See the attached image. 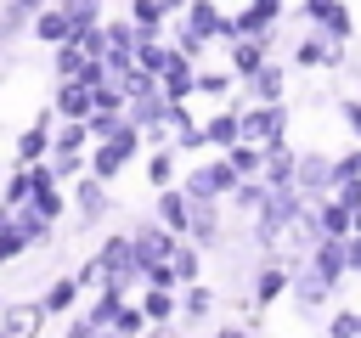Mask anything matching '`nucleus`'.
<instances>
[{
    "mask_svg": "<svg viewBox=\"0 0 361 338\" xmlns=\"http://www.w3.org/2000/svg\"><path fill=\"white\" fill-rule=\"evenodd\" d=\"M130 17H135L141 34H158V23H164L169 11H164V0H130Z\"/></svg>",
    "mask_w": 361,
    "mask_h": 338,
    "instance_id": "2f4dec72",
    "label": "nucleus"
},
{
    "mask_svg": "<svg viewBox=\"0 0 361 338\" xmlns=\"http://www.w3.org/2000/svg\"><path fill=\"white\" fill-rule=\"evenodd\" d=\"M0 315H6V332H11V338H34V321L45 315V304H34V310H23V304H0Z\"/></svg>",
    "mask_w": 361,
    "mask_h": 338,
    "instance_id": "bb28decb",
    "label": "nucleus"
},
{
    "mask_svg": "<svg viewBox=\"0 0 361 338\" xmlns=\"http://www.w3.org/2000/svg\"><path fill=\"white\" fill-rule=\"evenodd\" d=\"M203 141L209 146H231V141H243V107H220V113H209L203 118Z\"/></svg>",
    "mask_w": 361,
    "mask_h": 338,
    "instance_id": "dca6fc26",
    "label": "nucleus"
},
{
    "mask_svg": "<svg viewBox=\"0 0 361 338\" xmlns=\"http://www.w3.org/2000/svg\"><path fill=\"white\" fill-rule=\"evenodd\" d=\"M85 141H90V124H85V118H68V130L51 141V152H79Z\"/></svg>",
    "mask_w": 361,
    "mask_h": 338,
    "instance_id": "72a5a7b5",
    "label": "nucleus"
},
{
    "mask_svg": "<svg viewBox=\"0 0 361 338\" xmlns=\"http://www.w3.org/2000/svg\"><path fill=\"white\" fill-rule=\"evenodd\" d=\"M237 169H231V158L220 152V158H209V163H197V169H186V180H180V192L192 197V203H226L231 192H237Z\"/></svg>",
    "mask_w": 361,
    "mask_h": 338,
    "instance_id": "f257e3e1",
    "label": "nucleus"
},
{
    "mask_svg": "<svg viewBox=\"0 0 361 338\" xmlns=\"http://www.w3.org/2000/svg\"><path fill=\"white\" fill-rule=\"evenodd\" d=\"M355 90H361V84H355Z\"/></svg>",
    "mask_w": 361,
    "mask_h": 338,
    "instance_id": "de8ad7c7",
    "label": "nucleus"
},
{
    "mask_svg": "<svg viewBox=\"0 0 361 338\" xmlns=\"http://www.w3.org/2000/svg\"><path fill=\"white\" fill-rule=\"evenodd\" d=\"M327 338H361V310H338L327 321Z\"/></svg>",
    "mask_w": 361,
    "mask_h": 338,
    "instance_id": "e433bc0d",
    "label": "nucleus"
},
{
    "mask_svg": "<svg viewBox=\"0 0 361 338\" xmlns=\"http://www.w3.org/2000/svg\"><path fill=\"white\" fill-rule=\"evenodd\" d=\"M288 299H293V310L305 315V321H316L322 310H327V299H333V282H322L310 265H293V282H288Z\"/></svg>",
    "mask_w": 361,
    "mask_h": 338,
    "instance_id": "39448f33",
    "label": "nucleus"
},
{
    "mask_svg": "<svg viewBox=\"0 0 361 338\" xmlns=\"http://www.w3.org/2000/svg\"><path fill=\"white\" fill-rule=\"evenodd\" d=\"M56 113L62 118H90V84L85 79H62L56 84Z\"/></svg>",
    "mask_w": 361,
    "mask_h": 338,
    "instance_id": "a211bd4d",
    "label": "nucleus"
},
{
    "mask_svg": "<svg viewBox=\"0 0 361 338\" xmlns=\"http://www.w3.org/2000/svg\"><path fill=\"white\" fill-rule=\"evenodd\" d=\"M62 11H68V23H73V34H79V28H90V23L102 17V0H62Z\"/></svg>",
    "mask_w": 361,
    "mask_h": 338,
    "instance_id": "f704fd0d",
    "label": "nucleus"
},
{
    "mask_svg": "<svg viewBox=\"0 0 361 338\" xmlns=\"http://www.w3.org/2000/svg\"><path fill=\"white\" fill-rule=\"evenodd\" d=\"M237 84H243L248 101H282V96H288V68H282V62H265L259 73H248V79H237Z\"/></svg>",
    "mask_w": 361,
    "mask_h": 338,
    "instance_id": "ddd939ff",
    "label": "nucleus"
},
{
    "mask_svg": "<svg viewBox=\"0 0 361 338\" xmlns=\"http://www.w3.org/2000/svg\"><path fill=\"white\" fill-rule=\"evenodd\" d=\"M0 304H6V299H0Z\"/></svg>",
    "mask_w": 361,
    "mask_h": 338,
    "instance_id": "49530a36",
    "label": "nucleus"
},
{
    "mask_svg": "<svg viewBox=\"0 0 361 338\" xmlns=\"http://www.w3.org/2000/svg\"><path fill=\"white\" fill-rule=\"evenodd\" d=\"M305 265H310L322 282L344 287V276H350V254H344V237H316V242H310V254H305Z\"/></svg>",
    "mask_w": 361,
    "mask_h": 338,
    "instance_id": "6e6552de",
    "label": "nucleus"
},
{
    "mask_svg": "<svg viewBox=\"0 0 361 338\" xmlns=\"http://www.w3.org/2000/svg\"><path fill=\"white\" fill-rule=\"evenodd\" d=\"M271 45H276V39H254V34H237V39H226V68H231L237 79H248V73H259V68L271 62Z\"/></svg>",
    "mask_w": 361,
    "mask_h": 338,
    "instance_id": "9b49d317",
    "label": "nucleus"
},
{
    "mask_svg": "<svg viewBox=\"0 0 361 338\" xmlns=\"http://www.w3.org/2000/svg\"><path fill=\"white\" fill-rule=\"evenodd\" d=\"M231 84H237L231 68H197V96H226Z\"/></svg>",
    "mask_w": 361,
    "mask_h": 338,
    "instance_id": "7c9ffc66",
    "label": "nucleus"
},
{
    "mask_svg": "<svg viewBox=\"0 0 361 338\" xmlns=\"http://www.w3.org/2000/svg\"><path fill=\"white\" fill-rule=\"evenodd\" d=\"M293 186L305 192V203H316V197H333V186H338V175H333V158H327V152H299Z\"/></svg>",
    "mask_w": 361,
    "mask_h": 338,
    "instance_id": "423d86ee",
    "label": "nucleus"
},
{
    "mask_svg": "<svg viewBox=\"0 0 361 338\" xmlns=\"http://www.w3.org/2000/svg\"><path fill=\"white\" fill-rule=\"evenodd\" d=\"M231 6H243V0H231Z\"/></svg>",
    "mask_w": 361,
    "mask_h": 338,
    "instance_id": "c03bdc74",
    "label": "nucleus"
},
{
    "mask_svg": "<svg viewBox=\"0 0 361 338\" xmlns=\"http://www.w3.org/2000/svg\"><path fill=\"white\" fill-rule=\"evenodd\" d=\"M180 310H186V321H203V315H209V310H214V293H209V287H203V276H197V282H186V287H180Z\"/></svg>",
    "mask_w": 361,
    "mask_h": 338,
    "instance_id": "a878e982",
    "label": "nucleus"
},
{
    "mask_svg": "<svg viewBox=\"0 0 361 338\" xmlns=\"http://www.w3.org/2000/svg\"><path fill=\"white\" fill-rule=\"evenodd\" d=\"M338 118H344V130L361 141V90H350V96L338 101Z\"/></svg>",
    "mask_w": 361,
    "mask_h": 338,
    "instance_id": "4c0bfd02",
    "label": "nucleus"
},
{
    "mask_svg": "<svg viewBox=\"0 0 361 338\" xmlns=\"http://www.w3.org/2000/svg\"><path fill=\"white\" fill-rule=\"evenodd\" d=\"M333 175H338V180H350V175H361V141H355L350 152H338V158H333Z\"/></svg>",
    "mask_w": 361,
    "mask_h": 338,
    "instance_id": "ea45409f",
    "label": "nucleus"
},
{
    "mask_svg": "<svg viewBox=\"0 0 361 338\" xmlns=\"http://www.w3.org/2000/svg\"><path fill=\"white\" fill-rule=\"evenodd\" d=\"M158 84H164V96H169V101H186V96L197 90V68H192V56L169 45V62H164V73H158Z\"/></svg>",
    "mask_w": 361,
    "mask_h": 338,
    "instance_id": "f8f14e48",
    "label": "nucleus"
},
{
    "mask_svg": "<svg viewBox=\"0 0 361 338\" xmlns=\"http://www.w3.org/2000/svg\"><path fill=\"white\" fill-rule=\"evenodd\" d=\"M158 220H164L175 237H186V225H192V197H186L180 186H158Z\"/></svg>",
    "mask_w": 361,
    "mask_h": 338,
    "instance_id": "f3484780",
    "label": "nucleus"
},
{
    "mask_svg": "<svg viewBox=\"0 0 361 338\" xmlns=\"http://www.w3.org/2000/svg\"><path fill=\"white\" fill-rule=\"evenodd\" d=\"M34 34H39L45 45H62V39H73V23H68L62 6H51V11H34Z\"/></svg>",
    "mask_w": 361,
    "mask_h": 338,
    "instance_id": "412c9836",
    "label": "nucleus"
},
{
    "mask_svg": "<svg viewBox=\"0 0 361 338\" xmlns=\"http://www.w3.org/2000/svg\"><path fill=\"white\" fill-rule=\"evenodd\" d=\"M23 248H28V237H23L17 225H6V231H0V259H17Z\"/></svg>",
    "mask_w": 361,
    "mask_h": 338,
    "instance_id": "a19ab883",
    "label": "nucleus"
},
{
    "mask_svg": "<svg viewBox=\"0 0 361 338\" xmlns=\"http://www.w3.org/2000/svg\"><path fill=\"white\" fill-rule=\"evenodd\" d=\"M344 62H350V39L322 34V28L305 23V34H299V45H293V68H305V73H327V68H344Z\"/></svg>",
    "mask_w": 361,
    "mask_h": 338,
    "instance_id": "f03ea898",
    "label": "nucleus"
},
{
    "mask_svg": "<svg viewBox=\"0 0 361 338\" xmlns=\"http://www.w3.org/2000/svg\"><path fill=\"white\" fill-rule=\"evenodd\" d=\"M226 203H231L237 214H254V208L265 203V180H259V175H243V180H237V192H231Z\"/></svg>",
    "mask_w": 361,
    "mask_h": 338,
    "instance_id": "393cba45",
    "label": "nucleus"
},
{
    "mask_svg": "<svg viewBox=\"0 0 361 338\" xmlns=\"http://www.w3.org/2000/svg\"><path fill=\"white\" fill-rule=\"evenodd\" d=\"M73 203H79V220H85V225H90V220H102V214H107V180H102V175L79 180Z\"/></svg>",
    "mask_w": 361,
    "mask_h": 338,
    "instance_id": "6ab92c4d",
    "label": "nucleus"
},
{
    "mask_svg": "<svg viewBox=\"0 0 361 338\" xmlns=\"http://www.w3.org/2000/svg\"><path fill=\"white\" fill-rule=\"evenodd\" d=\"M299 17H305L310 28H322V34H338V39L355 34V11H350L344 0H299Z\"/></svg>",
    "mask_w": 361,
    "mask_h": 338,
    "instance_id": "1a4fd4ad",
    "label": "nucleus"
},
{
    "mask_svg": "<svg viewBox=\"0 0 361 338\" xmlns=\"http://www.w3.org/2000/svg\"><path fill=\"white\" fill-rule=\"evenodd\" d=\"M180 23L192 28V34H203V39H237V28H231V17L214 6V0H186V11H180Z\"/></svg>",
    "mask_w": 361,
    "mask_h": 338,
    "instance_id": "9d476101",
    "label": "nucleus"
},
{
    "mask_svg": "<svg viewBox=\"0 0 361 338\" xmlns=\"http://www.w3.org/2000/svg\"><path fill=\"white\" fill-rule=\"evenodd\" d=\"M186 237L209 254V248H220L226 242V225H220V203H192V225H186Z\"/></svg>",
    "mask_w": 361,
    "mask_h": 338,
    "instance_id": "2eb2a0df",
    "label": "nucleus"
},
{
    "mask_svg": "<svg viewBox=\"0 0 361 338\" xmlns=\"http://www.w3.org/2000/svg\"><path fill=\"white\" fill-rule=\"evenodd\" d=\"M175 304H180V299H175V287H147V293H141L147 321H169V315H175Z\"/></svg>",
    "mask_w": 361,
    "mask_h": 338,
    "instance_id": "cd10ccee",
    "label": "nucleus"
},
{
    "mask_svg": "<svg viewBox=\"0 0 361 338\" xmlns=\"http://www.w3.org/2000/svg\"><path fill=\"white\" fill-rule=\"evenodd\" d=\"M79 287H85L79 276H56V282H51V293L39 299V304H45V315H62V310H73V299H79Z\"/></svg>",
    "mask_w": 361,
    "mask_h": 338,
    "instance_id": "b1692460",
    "label": "nucleus"
},
{
    "mask_svg": "<svg viewBox=\"0 0 361 338\" xmlns=\"http://www.w3.org/2000/svg\"><path fill=\"white\" fill-rule=\"evenodd\" d=\"M344 254H350V276H361V231L344 237Z\"/></svg>",
    "mask_w": 361,
    "mask_h": 338,
    "instance_id": "79ce46f5",
    "label": "nucleus"
},
{
    "mask_svg": "<svg viewBox=\"0 0 361 338\" xmlns=\"http://www.w3.org/2000/svg\"><path fill=\"white\" fill-rule=\"evenodd\" d=\"M288 11V0H243L231 11V28L237 34H254V39H276V17Z\"/></svg>",
    "mask_w": 361,
    "mask_h": 338,
    "instance_id": "0eeeda50",
    "label": "nucleus"
},
{
    "mask_svg": "<svg viewBox=\"0 0 361 338\" xmlns=\"http://www.w3.org/2000/svg\"><path fill=\"white\" fill-rule=\"evenodd\" d=\"M147 180H152V186H175V141L147 158Z\"/></svg>",
    "mask_w": 361,
    "mask_h": 338,
    "instance_id": "c85d7f7f",
    "label": "nucleus"
},
{
    "mask_svg": "<svg viewBox=\"0 0 361 338\" xmlns=\"http://www.w3.org/2000/svg\"><path fill=\"white\" fill-rule=\"evenodd\" d=\"M28 197H34V163H23V169L6 180V197H0V203H6V208H23Z\"/></svg>",
    "mask_w": 361,
    "mask_h": 338,
    "instance_id": "c756f323",
    "label": "nucleus"
},
{
    "mask_svg": "<svg viewBox=\"0 0 361 338\" xmlns=\"http://www.w3.org/2000/svg\"><path fill=\"white\" fill-rule=\"evenodd\" d=\"M209 338H254V327H231V321H226V327H214Z\"/></svg>",
    "mask_w": 361,
    "mask_h": 338,
    "instance_id": "37998d69",
    "label": "nucleus"
},
{
    "mask_svg": "<svg viewBox=\"0 0 361 338\" xmlns=\"http://www.w3.org/2000/svg\"><path fill=\"white\" fill-rule=\"evenodd\" d=\"M226 158H231L237 175H259V169H265V146H259V141H231Z\"/></svg>",
    "mask_w": 361,
    "mask_h": 338,
    "instance_id": "5701e85b",
    "label": "nucleus"
},
{
    "mask_svg": "<svg viewBox=\"0 0 361 338\" xmlns=\"http://www.w3.org/2000/svg\"><path fill=\"white\" fill-rule=\"evenodd\" d=\"M39 11V0H6V11H0V39L6 34H17L23 28V17H34Z\"/></svg>",
    "mask_w": 361,
    "mask_h": 338,
    "instance_id": "473e14b6",
    "label": "nucleus"
},
{
    "mask_svg": "<svg viewBox=\"0 0 361 338\" xmlns=\"http://www.w3.org/2000/svg\"><path fill=\"white\" fill-rule=\"evenodd\" d=\"M293 169H299V152L288 146V135L265 141V169H259V180H265V186H293Z\"/></svg>",
    "mask_w": 361,
    "mask_h": 338,
    "instance_id": "4468645a",
    "label": "nucleus"
},
{
    "mask_svg": "<svg viewBox=\"0 0 361 338\" xmlns=\"http://www.w3.org/2000/svg\"><path fill=\"white\" fill-rule=\"evenodd\" d=\"M135 146H141V124H130V118H124V124H118L113 135H102V141H96V158H90V175H102V180H113V175H118V169H124V163L135 158Z\"/></svg>",
    "mask_w": 361,
    "mask_h": 338,
    "instance_id": "7ed1b4c3",
    "label": "nucleus"
},
{
    "mask_svg": "<svg viewBox=\"0 0 361 338\" xmlns=\"http://www.w3.org/2000/svg\"><path fill=\"white\" fill-rule=\"evenodd\" d=\"M135 39H141L135 17H130V23H107V51H135Z\"/></svg>",
    "mask_w": 361,
    "mask_h": 338,
    "instance_id": "c9c22d12",
    "label": "nucleus"
},
{
    "mask_svg": "<svg viewBox=\"0 0 361 338\" xmlns=\"http://www.w3.org/2000/svg\"><path fill=\"white\" fill-rule=\"evenodd\" d=\"M51 152V130H45V118L39 124H28L23 135H17V163H39Z\"/></svg>",
    "mask_w": 361,
    "mask_h": 338,
    "instance_id": "4be33fe9",
    "label": "nucleus"
},
{
    "mask_svg": "<svg viewBox=\"0 0 361 338\" xmlns=\"http://www.w3.org/2000/svg\"><path fill=\"white\" fill-rule=\"evenodd\" d=\"M169 265H175V282H180V287H186V282H197V276H203V248H197L192 237H180V242H175V254H169Z\"/></svg>",
    "mask_w": 361,
    "mask_h": 338,
    "instance_id": "aec40b11",
    "label": "nucleus"
},
{
    "mask_svg": "<svg viewBox=\"0 0 361 338\" xmlns=\"http://www.w3.org/2000/svg\"><path fill=\"white\" fill-rule=\"evenodd\" d=\"M288 135V101H243V141H276Z\"/></svg>",
    "mask_w": 361,
    "mask_h": 338,
    "instance_id": "20e7f679",
    "label": "nucleus"
},
{
    "mask_svg": "<svg viewBox=\"0 0 361 338\" xmlns=\"http://www.w3.org/2000/svg\"><path fill=\"white\" fill-rule=\"evenodd\" d=\"M333 197H338V203H344V208L355 214V208H361V175H350V180H338V186H333Z\"/></svg>",
    "mask_w": 361,
    "mask_h": 338,
    "instance_id": "58836bf2",
    "label": "nucleus"
},
{
    "mask_svg": "<svg viewBox=\"0 0 361 338\" xmlns=\"http://www.w3.org/2000/svg\"><path fill=\"white\" fill-rule=\"evenodd\" d=\"M0 338H11V332H0Z\"/></svg>",
    "mask_w": 361,
    "mask_h": 338,
    "instance_id": "a18cd8bd",
    "label": "nucleus"
}]
</instances>
